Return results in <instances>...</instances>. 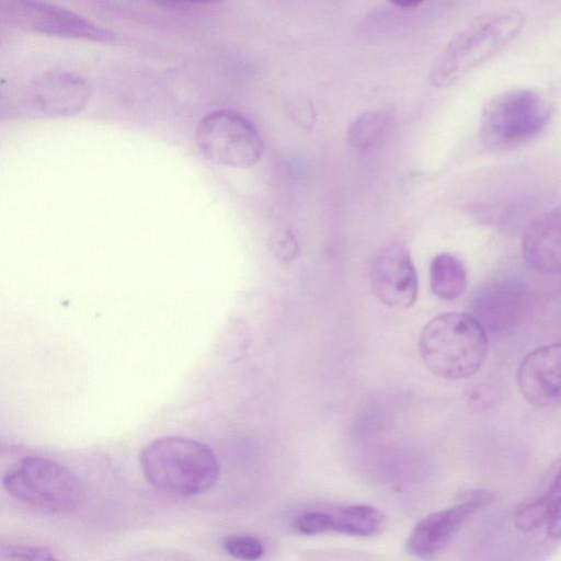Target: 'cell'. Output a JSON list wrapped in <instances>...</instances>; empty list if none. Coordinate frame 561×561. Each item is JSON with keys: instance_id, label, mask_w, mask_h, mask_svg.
<instances>
[{"instance_id": "1", "label": "cell", "mask_w": 561, "mask_h": 561, "mask_svg": "<svg viewBox=\"0 0 561 561\" xmlns=\"http://www.w3.org/2000/svg\"><path fill=\"white\" fill-rule=\"evenodd\" d=\"M139 463L156 490L179 497L205 493L220 474L219 460L209 446L179 436L150 442L139 454Z\"/></svg>"}, {"instance_id": "2", "label": "cell", "mask_w": 561, "mask_h": 561, "mask_svg": "<svg viewBox=\"0 0 561 561\" xmlns=\"http://www.w3.org/2000/svg\"><path fill=\"white\" fill-rule=\"evenodd\" d=\"M525 23L518 10H500L473 19L443 48L433 62L428 80L448 88L513 42Z\"/></svg>"}, {"instance_id": "3", "label": "cell", "mask_w": 561, "mask_h": 561, "mask_svg": "<svg viewBox=\"0 0 561 561\" xmlns=\"http://www.w3.org/2000/svg\"><path fill=\"white\" fill-rule=\"evenodd\" d=\"M488 332L470 313L445 312L428 321L419 337V352L428 370L447 380L474 375L485 360Z\"/></svg>"}, {"instance_id": "4", "label": "cell", "mask_w": 561, "mask_h": 561, "mask_svg": "<svg viewBox=\"0 0 561 561\" xmlns=\"http://www.w3.org/2000/svg\"><path fill=\"white\" fill-rule=\"evenodd\" d=\"M2 485L19 502L49 513L73 512L84 500L79 478L44 457L28 456L11 465L2 474Z\"/></svg>"}, {"instance_id": "5", "label": "cell", "mask_w": 561, "mask_h": 561, "mask_svg": "<svg viewBox=\"0 0 561 561\" xmlns=\"http://www.w3.org/2000/svg\"><path fill=\"white\" fill-rule=\"evenodd\" d=\"M550 116L551 105L539 92L525 88L504 91L482 110L481 141L494 151L514 149L538 136Z\"/></svg>"}, {"instance_id": "6", "label": "cell", "mask_w": 561, "mask_h": 561, "mask_svg": "<svg viewBox=\"0 0 561 561\" xmlns=\"http://www.w3.org/2000/svg\"><path fill=\"white\" fill-rule=\"evenodd\" d=\"M195 141L208 160L238 169L253 167L264 151V141L256 127L230 110H218L204 116L196 127Z\"/></svg>"}, {"instance_id": "7", "label": "cell", "mask_w": 561, "mask_h": 561, "mask_svg": "<svg viewBox=\"0 0 561 561\" xmlns=\"http://www.w3.org/2000/svg\"><path fill=\"white\" fill-rule=\"evenodd\" d=\"M493 500L483 490L466 493L455 505L433 512L420 519L410 533L407 551L420 559H431L443 551L462 525Z\"/></svg>"}, {"instance_id": "8", "label": "cell", "mask_w": 561, "mask_h": 561, "mask_svg": "<svg viewBox=\"0 0 561 561\" xmlns=\"http://www.w3.org/2000/svg\"><path fill=\"white\" fill-rule=\"evenodd\" d=\"M533 297L519 279L504 278L483 285L470 301V314L492 334L514 330L531 310Z\"/></svg>"}, {"instance_id": "9", "label": "cell", "mask_w": 561, "mask_h": 561, "mask_svg": "<svg viewBox=\"0 0 561 561\" xmlns=\"http://www.w3.org/2000/svg\"><path fill=\"white\" fill-rule=\"evenodd\" d=\"M374 295L391 308H409L417 297V274L408 245L392 242L374 259L369 273Z\"/></svg>"}, {"instance_id": "10", "label": "cell", "mask_w": 561, "mask_h": 561, "mask_svg": "<svg viewBox=\"0 0 561 561\" xmlns=\"http://www.w3.org/2000/svg\"><path fill=\"white\" fill-rule=\"evenodd\" d=\"M11 15L35 32L94 42H112L113 33L79 14L39 0H2Z\"/></svg>"}, {"instance_id": "11", "label": "cell", "mask_w": 561, "mask_h": 561, "mask_svg": "<svg viewBox=\"0 0 561 561\" xmlns=\"http://www.w3.org/2000/svg\"><path fill=\"white\" fill-rule=\"evenodd\" d=\"M523 397L533 405L561 404V342L541 345L529 352L516 373Z\"/></svg>"}, {"instance_id": "12", "label": "cell", "mask_w": 561, "mask_h": 561, "mask_svg": "<svg viewBox=\"0 0 561 561\" xmlns=\"http://www.w3.org/2000/svg\"><path fill=\"white\" fill-rule=\"evenodd\" d=\"M527 264L542 274L561 273V206L534 218L523 234Z\"/></svg>"}, {"instance_id": "13", "label": "cell", "mask_w": 561, "mask_h": 561, "mask_svg": "<svg viewBox=\"0 0 561 561\" xmlns=\"http://www.w3.org/2000/svg\"><path fill=\"white\" fill-rule=\"evenodd\" d=\"M87 83L72 75H53L41 79L32 90L34 106L42 113L69 116L80 112L89 101Z\"/></svg>"}, {"instance_id": "14", "label": "cell", "mask_w": 561, "mask_h": 561, "mask_svg": "<svg viewBox=\"0 0 561 561\" xmlns=\"http://www.w3.org/2000/svg\"><path fill=\"white\" fill-rule=\"evenodd\" d=\"M430 286L434 295L454 300L467 287V271L462 262L450 253L437 254L430 265Z\"/></svg>"}, {"instance_id": "15", "label": "cell", "mask_w": 561, "mask_h": 561, "mask_svg": "<svg viewBox=\"0 0 561 561\" xmlns=\"http://www.w3.org/2000/svg\"><path fill=\"white\" fill-rule=\"evenodd\" d=\"M331 531L369 537L381 531L385 525L383 514L366 504L348 505L330 512Z\"/></svg>"}, {"instance_id": "16", "label": "cell", "mask_w": 561, "mask_h": 561, "mask_svg": "<svg viewBox=\"0 0 561 561\" xmlns=\"http://www.w3.org/2000/svg\"><path fill=\"white\" fill-rule=\"evenodd\" d=\"M388 111H367L358 115L347 129V141L357 151L370 149L385 134L390 124Z\"/></svg>"}, {"instance_id": "17", "label": "cell", "mask_w": 561, "mask_h": 561, "mask_svg": "<svg viewBox=\"0 0 561 561\" xmlns=\"http://www.w3.org/2000/svg\"><path fill=\"white\" fill-rule=\"evenodd\" d=\"M538 497L547 511V534L553 539H561V463L547 490Z\"/></svg>"}, {"instance_id": "18", "label": "cell", "mask_w": 561, "mask_h": 561, "mask_svg": "<svg viewBox=\"0 0 561 561\" xmlns=\"http://www.w3.org/2000/svg\"><path fill=\"white\" fill-rule=\"evenodd\" d=\"M222 547L228 554L240 560H256L264 553L263 543L257 538L248 535L227 537Z\"/></svg>"}, {"instance_id": "19", "label": "cell", "mask_w": 561, "mask_h": 561, "mask_svg": "<svg viewBox=\"0 0 561 561\" xmlns=\"http://www.w3.org/2000/svg\"><path fill=\"white\" fill-rule=\"evenodd\" d=\"M331 515L325 511H311L300 514L294 520V528L302 535H320L331 531Z\"/></svg>"}, {"instance_id": "20", "label": "cell", "mask_w": 561, "mask_h": 561, "mask_svg": "<svg viewBox=\"0 0 561 561\" xmlns=\"http://www.w3.org/2000/svg\"><path fill=\"white\" fill-rule=\"evenodd\" d=\"M1 558L9 559H30V560H51L55 554L46 547L28 543H1Z\"/></svg>"}, {"instance_id": "21", "label": "cell", "mask_w": 561, "mask_h": 561, "mask_svg": "<svg viewBox=\"0 0 561 561\" xmlns=\"http://www.w3.org/2000/svg\"><path fill=\"white\" fill-rule=\"evenodd\" d=\"M287 107L290 117L297 124L304 128H312L316 121V115L311 104L308 101L304 99H294L289 102Z\"/></svg>"}, {"instance_id": "22", "label": "cell", "mask_w": 561, "mask_h": 561, "mask_svg": "<svg viewBox=\"0 0 561 561\" xmlns=\"http://www.w3.org/2000/svg\"><path fill=\"white\" fill-rule=\"evenodd\" d=\"M272 249L282 260H293L298 252V244L290 232L284 231L273 241Z\"/></svg>"}, {"instance_id": "23", "label": "cell", "mask_w": 561, "mask_h": 561, "mask_svg": "<svg viewBox=\"0 0 561 561\" xmlns=\"http://www.w3.org/2000/svg\"><path fill=\"white\" fill-rule=\"evenodd\" d=\"M389 1L399 8L410 9V8L417 7L424 0H389Z\"/></svg>"}, {"instance_id": "24", "label": "cell", "mask_w": 561, "mask_h": 561, "mask_svg": "<svg viewBox=\"0 0 561 561\" xmlns=\"http://www.w3.org/2000/svg\"><path fill=\"white\" fill-rule=\"evenodd\" d=\"M188 1L196 2V3H214V2L221 1V0H188Z\"/></svg>"}]
</instances>
